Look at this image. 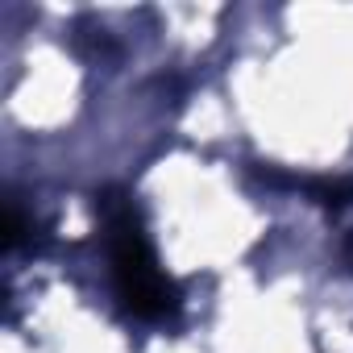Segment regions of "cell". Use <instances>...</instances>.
Returning a JSON list of instances; mask_svg holds the SVG:
<instances>
[{
    "instance_id": "obj_1",
    "label": "cell",
    "mask_w": 353,
    "mask_h": 353,
    "mask_svg": "<svg viewBox=\"0 0 353 353\" xmlns=\"http://www.w3.org/2000/svg\"><path fill=\"white\" fill-rule=\"evenodd\" d=\"M100 225H104V245H108V262H112V283L117 295L125 303L129 316L145 320V324H166L179 316V287H174L145 237L141 212L133 204L129 192L108 188L96 200Z\"/></svg>"
}]
</instances>
